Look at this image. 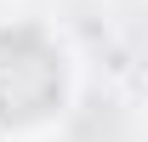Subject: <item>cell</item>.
<instances>
[{"label": "cell", "mask_w": 148, "mask_h": 142, "mask_svg": "<svg viewBox=\"0 0 148 142\" xmlns=\"http://www.w3.org/2000/svg\"><path fill=\"white\" fill-rule=\"evenodd\" d=\"M63 97V63L34 29L0 34V125L46 119Z\"/></svg>", "instance_id": "6da1fadb"}]
</instances>
